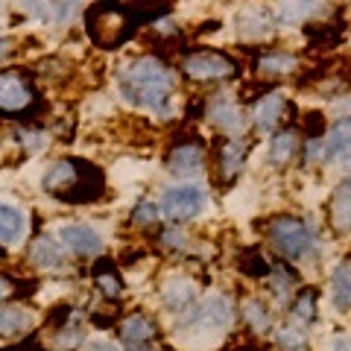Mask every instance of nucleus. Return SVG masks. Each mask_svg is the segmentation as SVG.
Segmentation results:
<instances>
[{
  "label": "nucleus",
  "mask_w": 351,
  "mask_h": 351,
  "mask_svg": "<svg viewBox=\"0 0 351 351\" xmlns=\"http://www.w3.org/2000/svg\"><path fill=\"white\" fill-rule=\"evenodd\" d=\"M120 94L132 106H141L156 114H170V97L176 91V73L164 62L141 56L123 64L117 73Z\"/></svg>",
  "instance_id": "f257e3e1"
},
{
  "label": "nucleus",
  "mask_w": 351,
  "mask_h": 351,
  "mask_svg": "<svg viewBox=\"0 0 351 351\" xmlns=\"http://www.w3.org/2000/svg\"><path fill=\"white\" fill-rule=\"evenodd\" d=\"M94 176L100 179V173L94 167H85V161H56L44 173V191L56 193L64 202H91L97 196Z\"/></svg>",
  "instance_id": "f03ea898"
},
{
  "label": "nucleus",
  "mask_w": 351,
  "mask_h": 351,
  "mask_svg": "<svg viewBox=\"0 0 351 351\" xmlns=\"http://www.w3.org/2000/svg\"><path fill=\"white\" fill-rule=\"evenodd\" d=\"M267 237H269L272 249L287 261H311L316 255L313 228L299 217H290V214L272 217L269 226H267Z\"/></svg>",
  "instance_id": "7ed1b4c3"
},
{
  "label": "nucleus",
  "mask_w": 351,
  "mask_h": 351,
  "mask_svg": "<svg viewBox=\"0 0 351 351\" xmlns=\"http://www.w3.org/2000/svg\"><path fill=\"white\" fill-rule=\"evenodd\" d=\"M132 21L126 18V9H108V6H97L88 12V32L97 47L112 50L117 44H123L129 38Z\"/></svg>",
  "instance_id": "20e7f679"
},
{
  "label": "nucleus",
  "mask_w": 351,
  "mask_h": 351,
  "mask_svg": "<svg viewBox=\"0 0 351 351\" xmlns=\"http://www.w3.org/2000/svg\"><path fill=\"white\" fill-rule=\"evenodd\" d=\"M182 73L188 80L196 82H217V80H228V76L237 73L234 59H228L226 53L217 50H196L191 56L182 59Z\"/></svg>",
  "instance_id": "39448f33"
},
{
  "label": "nucleus",
  "mask_w": 351,
  "mask_h": 351,
  "mask_svg": "<svg viewBox=\"0 0 351 351\" xmlns=\"http://www.w3.org/2000/svg\"><path fill=\"white\" fill-rule=\"evenodd\" d=\"M205 205H208L205 191L196 188V184H184V188L164 191L158 211H161V217L173 219V223H182V219H193L199 211H205Z\"/></svg>",
  "instance_id": "423d86ee"
},
{
  "label": "nucleus",
  "mask_w": 351,
  "mask_h": 351,
  "mask_svg": "<svg viewBox=\"0 0 351 351\" xmlns=\"http://www.w3.org/2000/svg\"><path fill=\"white\" fill-rule=\"evenodd\" d=\"M234 325V302L226 293H211L202 304L193 311V328H205V331H226Z\"/></svg>",
  "instance_id": "0eeeda50"
},
{
  "label": "nucleus",
  "mask_w": 351,
  "mask_h": 351,
  "mask_svg": "<svg viewBox=\"0 0 351 351\" xmlns=\"http://www.w3.org/2000/svg\"><path fill=\"white\" fill-rule=\"evenodd\" d=\"M36 94H32V85L18 68L0 71V112H24L32 106Z\"/></svg>",
  "instance_id": "6e6552de"
},
{
  "label": "nucleus",
  "mask_w": 351,
  "mask_h": 351,
  "mask_svg": "<svg viewBox=\"0 0 351 351\" xmlns=\"http://www.w3.org/2000/svg\"><path fill=\"white\" fill-rule=\"evenodd\" d=\"M328 228L334 237L351 234V176L337 184L328 199Z\"/></svg>",
  "instance_id": "1a4fd4ad"
},
{
  "label": "nucleus",
  "mask_w": 351,
  "mask_h": 351,
  "mask_svg": "<svg viewBox=\"0 0 351 351\" xmlns=\"http://www.w3.org/2000/svg\"><path fill=\"white\" fill-rule=\"evenodd\" d=\"M167 170L176 179H196L205 170V147L202 144H179L170 149L167 156Z\"/></svg>",
  "instance_id": "9d476101"
},
{
  "label": "nucleus",
  "mask_w": 351,
  "mask_h": 351,
  "mask_svg": "<svg viewBox=\"0 0 351 351\" xmlns=\"http://www.w3.org/2000/svg\"><path fill=\"white\" fill-rule=\"evenodd\" d=\"M59 234H62V243L68 246L73 255L94 258V255H100V252H103V237L97 234L91 226H85V223H68V226H62Z\"/></svg>",
  "instance_id": "9b49d317"
},
{
  "label": "nucleus",
  "mask_w": 351,
  "mask_h": 351,
  "mask_svg": "<svg viewBox=\"0 0 351 351\" xmlns=\"http://www.w3.org/2000/svg\"><path fill=\"white\" fill-rule=\"evenodd\" d=\"M161 302L167 311H191L196 307V287L188 276H167L161 281Z\"/></svg>",
  "instance_id": "f8f14e48"
},
{
  "label": "nucleus",
  "mask_w": 351,
  "mask_h": 351,
  "mask_svg": "<svg viewBox=\"0 0 351 351\" xmlns=\"http://www.w3.org/2000/svg\"><path fill=\"white\" fill-rule=\"evenodd\" d=\"M284 108H287V100H284L281 91H269L267 97H261L252 108V120H255V129L258 132H272L281 117H284Z\"/></svg>",
  "instance_id": "ddd939ff"
},
{
  "label": "nucleus",
  "mask_w": 351,
  "mask_h": 351,
  "mask_svg": "<svg viewBox=\"0 0 351 351\" xmlns=\"http://www.w3.org/2000/svg\"><path fill=\"white\" fill-rule=\"evenodd\" d=\"M208 120H211V126L228 132V135L243 132V126H246L243 112H240L234 106V100H228V97H217V100L208 106Z\"/></svg>",
  "instance_id": "4468645a"
},
{
  "label": "nucleus",
  "mask_w": 351,
  "mask_h": 351,
  "mask_svg": "<svg viewBox=\"0 0 351 351\" xmlns=\"http://www.w3.org/2000/svg\"><path fill=\"white\" fill-rule=\"evenodd\" d=\"M246 152H249V141L246 138H232L226 141L223 147H219V176H223V182H234L237 173L243 170L246 164Z\"/></svg>",
  "instance_id": "2eb2a0df"
},
{
  "label": "nucleus",
  "mask_w": 351,
  "mask_h": 351,
  "mask_svg": "<svg viewBox=\"0 0 351 351\" xmlns=\"http://www.w3.org/2000/svg\"><path fill=\"white\" fill-rule=\"evenodd\" d=\"M24 234H27V214L18 205L0 202V243L15 246Z\"/></svg>",
  "instance_id": "dca6fc26"
},
{
  "label": "nucleus",
  "mask_w": 351,
  "mask_h": 351,
  "mask_svg": "<svg viewBox=\"0 0 351 351\" xmlns=\"http://www.w3.org/2000/svg\"><path fill=\"white\" fill-rule=\"evenodd\" d=\"M36 325V313L24 311V307H9L0 304V337H18L27 334Z\"/></svg>",
  "instance_id": "f3484780"
},
{
  "label": "nucleus",
  "mask_w": 351,
  "mask_h": 351,
  "mask_svg": "<svg viewBox=\"0 0 351 351\" xmlns=\"http://www.w3.org/2000/svg\"><path fill=\"white\" fill-rule=\"evenodd\" d=\"M156 334H158V328L147 313H132V316L123 319V325H120V337H123L126 343H132V346H144Z\"/></svg>",
  "instance_id": "a211bd4d"
},
{
  "label": "nucleus",
  "mask_w": 351,
  "mask_h": 351,
  "mask_svg": "<svg viewBox=\"0 0 351 351\" xmlns=\"http://www.w3.org/2000/svg\"><path fill=\"white\" fill-rule=\"evenodd\" d=\"M29 263H36L41 269H62L64 267V252L59 249L56 240L50 237H38L29 246Z\"/></svg>",
  "instance_id": "6ab92c4d"
},
{
  "label": "nucleus",
  "mask_w": 351,
  "mask_h": 351,
  "mask_svg": "<svg viewBox=\"0 0 351 351\" xmlns=\"http://www.w3.org/2000/svg\"><path fill=\"white\" fill-rule=\"evenodd\" d=\"M272 29V21L267 9H258V6H249L240 12L237 18V32L243 38H263L267 32Z\"/></svg>",
  "instance_id": "aec40b11"
},
{
  "label": "nucleus",
  "mask_w": 351,
  "mask_h": 351,
  "mask_svg": "<svg viewBox=\"0 0 351 351\" xmlns=\"http://www.w3.org/2000/svg\"><path fill=\"white\" fill-rule=\"evenodd\" d=\"M351 152V117H339L337 123L328 129L325 138V161L328 158H339Z\"/></svg>",
  "instance_id": "412c9836"
},
{
  "label": "nucleus",
  "mask_w": 351,
  "mask_h": 351,
  "mask_svg": "<svg viewBox=\"0 0 351 351\" xmlns=\"http://www.w3.org/2000/svg\"><path fill=\"white\" fill-rule=\"evenodd\" d=\"M299 59L287 50H267L258 56V73H267V76H281V73H293Z\"/></svg>",
  "instance_id": "4be33fe9"
},
{
  "label": "nucleus",
  "mask_w": 351,
  "mask_h": 351,
  "mask_svg": "<svg viewBox=\"0 0 351 351\" xmlns=\"http://www.w3.org/2000/svg\"><path fill=\"white\" fill-rule=\"evenodd\" d=\"M331 302L337 311H348L351 307V261L339 263L331 272Z\"/></svg>",
  "instance_id": "5701e85b"
},
{
  "label": "nucleus",
  "mask_w": 351,
  "mask_h": 351,
  "mask_svg": "<svg viewBox=\"0 0 351 351\" xmlns=\"http://www.w3.org/2000/svg\"><path fill=\"white\" fill-rule=\"evenodd\" d=\"M295 149H299V138H295V132H290V129L278 132V135L269 141V164L284 167V164L293 161Z\"/></svg>",
  "instance_id": "b1692460"
},
{
  "label": "nucleus",
  "mask_w": 351,
  "mask_h": 351,
  "mask_svg": "<svg viewBox=\"0 0 351 351\" xmlns=\"http://www.w3.org/2000/svg\"><path fill=\"white\" fill-rule=\"evenodd\" d=\"M293 284H295V276L287 269V267H278L269 272V290L276 295L278 304H287L290 295H293Z\"/></svg>",
  "instance_id": "393cba45"
},
{
  "label": "nucleus",
  "mask_w": 351,
  "mask_h": 351,
  "mask_svg": "<svg viewBox=\"0 0 351 351\" xmlns=\"http://www.w3.org/2000/svg\"><path fill=\"white\" fill-rule=\"evenodd\" d=\"M243 316H246V322H249V328L252 331H267V328L272 325V313H269V307L263 304V302H258V299H249L246 304H243Z\"/></svg>",
  "instance_id": "a878e982"
},
{
  "label": "nucleus",
  "mask_w": 351,
  "mask_h": 351,
  "mask_svg": "<svg viewBox=\"0 0 351 351\" xmlns=\"http://www.w3.org/2000/svg\"><path fill=\"white\" fill-rule=\"evenodd\" d=\"M313 313H316V290L307 287V290L299 295V299H295L293 311H290V319L299 322V325H304V322L313 319Z\"/></svg>",
  "instance_id": "bb28decb"
},
{
  "label": "nucleus",
  "mask_w": 351,
  "mask_h": 351,
  "mask_svg": "<svg viewBox=\"0 0 351 351\" xmlns=\"http://www.w3.org/2000/svg\"><path fill=\"white\" fill-rule=\"evenodd\" d=\"M237 267H240V272H246L249 278H263V276H269V263L263 261V255L261 252H255V249H249V252H243V258H237Z\"/></svg>",
  "instance_id": "cd10ccee"
},
{
  "label": "nucleus",
  "mask_w": 351,
  "mask_h": 351,
  "mask_svg": "<svg viewBox=\"0 0 351 351\" xmlns=\"http://www.w3.org/2000/svg\"><path fill=\"white\" fill-rule=\"evenodd\" d=\"M311 12H316L313 3H281L278 6V21L281 24H302Z\"/></svg>",
  "instance_id": "c85d7f7f"
},
{
  "label": "nucleus",
  "mask_w": 351,
  "mask_h": 351,
  "mask_svg": "<svg viewBox=\"0 0 351 351\" xmlns=\"http://www.w3.org/2000/svg\"><path fill=\"white\" fill-rule=\"evenodd\" d=\"M158 217H161V211H158L156 205L138 202V205H135V211H132V223H135V226H152Z\"/></svg>",
  "instance_id": "c756f323"
},
{
  "label": "nucleus",
  "mask_w": 351,
  "mask_h": 351,
  "mask_svg": "<svg viewBox=\"0 0 351 351\" xmlns=\"http://www.w3.org/2000/svg\"><path fill=\"white\" fill-rule=\"evenodd\" d=\"M276 339H278V346L284 351H302L304 348V337L295 331V328H281V331L276 334Z\"/></svg>",
  "instance_id": "7c9ffc66"
},
{
  "label": "nucleus",
  "mask_w": 351,
  "mask_h": 351,
  "mask_svg": "<svg viewBox=\"0 0 351 351\" xmlns=\"http://www.w3.org/2000/svg\"><path fill=\"white\" fill-rule=\"evenodd\" d=\"M97 287H100V290L108 295V299H114V295H120V287H123V284H120L117 276L106 272V276H97Z\"/></svg>",
  "instance_id": "2f4dec72"
},
{
  "label": "nucleus",
  "mask_w": 351,
  "mask_h": 351,
  "mask_svg": "<svg viewBox=\"0 0 351 351\" xmlns=\"http://www.w3.org/2000/svg\"><path fill=\"white\" fill-rule=\"evenodd\" d=\"M304 123H307V135H311L313 141H319V132L325 129V117L319 112H311L304 117Z\"/></svg>",
  "instance_id": "473e14b6"
},
{
  "label": "nucleus",
  "mask_w": 351,
  "mask_h": 351,
  "mask_svg": "<svg viewBox=\"0 0 351 351\" xmlns=\"http://www.w3.org/2000/svg\"><path fill=\"white\" fill-rule=\"evenodd\" d=\"M12 293H15V281L9 278V276H3V272H0V299H9Z\"/></svg>",
  "instance_id": "72a5a7b5"
},
{
  "label": "nucleus",
  "mask_w": 351,
  "mask_h": 351,
  "mask_svg": "<svg viewBox=\"0 0 351 351\" xmlns=\"http://www.w3.org/2000/svg\"><path fill=\"white\" fill-rule=\"evenodd\" d=\"M85 348L88 351H120L114 343H108V339H94V343H88Z\"/></svg>",
  "instance_id": "f704fd0d"
},
{
  "label": "nucleus",
  "mask_w": 351,
  "mask_h": 351,
  "mask_svg": "<svg viewBox=\"0 0 351 351\" xmlns=\"http://www.w3.org/2000/svg\"><path fill=\"white\" fill-rule=\"evenodd\" d=\"M334 351H351V337H337L334 339Z\"/></svg>",
  "instance_id": "c9c22d12"
},
{
  "label": "nucleus",
  "mask_w": 351,
  "mask_h": 351,
  "mask_svg": "<svg viewBox=\"0 0 351 351\" xmlns=\"http://www.w3.org/2000/svg\"><path fill=\"white\" fill-rule=\"evenodd\" d=\"M6 53H9V41H6V38H0V59H3Z\"/></svg>",
  "instance_id": "e433bc0d"
},
{
  "label": "nucleus",
  "mask_w": 351,
  "mask_h": 351,
  "mask_svg": "<svg viewBox=\"0 0 351 351\" xmlns=\"http://www.w3.org/2000/svg\"><path fill=\"white\" fill-rule=\"evenodd\" d=\"M129 351H158V348H149V346H147V343H144V346H132V348H129Z\"/></svg>",
  "instance_id": "4c0bfd02"
},
{
  "label": "nucleus",
  "mask_w": 351,
  "mask_h": 351,
  "mask_svg": "<svg viewBox=\"0 0 351 351\" xmlns=\"http://www.w3.org/2000/svg\"><path fill=\"white\" fill-rule=\"evenodd\" d=\"M346 167L351 170V152H348V156H346Z\"/></svg>",
  "instance_id": "58836bf2"
},
{
  "label": "nucleus",
  "mask_w": 351,
  "mask_h": 351,
  "mask_svg": "<svg viewBox=\"0 0 351 351\" xmlns=\"http://www.w3.org/2000/svg\"><path fill=\"white\" fill-rule=\"evenodd\" d=\"M348 258H351V255H348Z\"/></svg>",
  "instance_id": "ea45409f"
}]
</instances>
